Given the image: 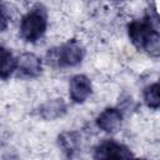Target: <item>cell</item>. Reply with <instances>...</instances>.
<instances>
[{
  "instance_id": "obj_1",
  "label": "cell",
  "mask_w": 160,
  "mask_h": 160,
  "mask_svg": "<svg viewBox=\"0 0 160 160\" xmlns=\"http://www.w3.org/2000/svg\"><path fill=\"white\" fill-rule=\"evenodd\" d=\"M128 35L131 44L138 50L146 51L150 56L158 58L160 54V35L158 24H154L151 16L141 20H134L128 25Z\"/></svg>"
},
{
  "instance_id": "obj_2",
  "label": "cell",
  "mask_w": 160,
  "mask_h": 160,
  "mask_svg": "<svg viewBox=\"0 0 160 160\" xmlns=\"http://www.w3.org/2000/svg\"><path fill=\"white\" fill-rule=\"evenodd\" d=\"M48 15L44 8L36 6L30 10L20 22V36L28 42H35L46 31Z\"/></svg>"
},
{
  "instance_id": "obj_3",
  "label": "cell",
  "mask_w": 160,
  "mask_h": 160,
  "mask_svg": "<svg viewBox=\"0 0 160 160\" xmlns=\"http://www.w3.org/2000/svg\"><path fill=\"white\" fill-rule=\"evenodd\" d=\"M85 55L84 48L76 40H69L58 49H51L48 52V61L60 68L78 66Z\"/></svg>"
},
{
  "instance_id": "obj_4",
  "label": "cell",
  "mask_w": 160,
  "mask_h": 160,
  "mask_svg": "<svg viewBox=\"0 0 160 160\" xmlns=\"http://www.w3.org/2000/svg\"><path fill=\"white\" fill-rule=\"evenodd\" d=\"M134 154L124 144L116 142L114 140H105L95 148V159H129Z\"/></svg>"
},
{
  "instance_id": "obj_5",
  "label": "cell",
  "mask_w": 160,
  "mask_h": 160,
  "mask_svg": "<svg viewBox=\"0 0 160 160\" xmlns=\"http://www.w3.org/2000/svg\"><path fill=\"white\" fill-rule=\"evenodd\" d=\"M92 91V85L86 75L78 74L71 78L69 84V96L75 104H82Z\"/></svg>"
},
{
  "instance_id": "obj_6",
  "label": "cell",
  "mask_w": 160,
  "mask_h": 160,
  "mask_svg": "<svg viewBox=\"0 0 160 160\" xmlns=\"http://www.w3.org/2000/svg\"><path fill=\"white\" fill-rule=\"evenodd\" d=\"M18 75L24 79H34L38 78L42 71V64L40 58L35 54L25 52L18 59L16 64Z\"/></svg>"
},
{
  "instance_id": "obj_7",
  "label": "cell",
  "mask_w": 160,
  "mask_h": 160,
  "mask_svg": "<svg viewBox=\"0 0 160 160\" xmlns=\"http://www.w3.org/2000/svg\"><path fill=\"white\" fill-rule=\"evenodd\" d=\"M122 121V112L116 108H106L96 118V125L100 130L112 134L116 132Z\"/></svg>"
},
{
  "instance_id": "obj_8",
  "label": "cell",
  "mask_w": 160,
  "mask_h": 160,
  "mask_svg": "<svg viewBox=\"0 0 160 160\" xmlns=\"http://www.w3.org/2000/svg\"><path fill=\"white\" fill-rule=\"evenodd\" d=\"M66 104L61 98L52 99L40 105L38 114L44 120H55L66 114Z\"/></svg>"
},
{
  "instance_id": "obj_9",
  "label": "cell",
  "mask_w": 160,
  "mask_h": 160,
  "mask_svg": "<svg viewBox=\"0 0 160 160\" xmlns=\"http://www.w3.org/2000/svg\"><path fill=\"white\" fill-rule=\"evenodd\" d=\"M59 146L61 148L62 152L68 158H72L81 146V138L80 134L76 131H65L59 135L58 138Z\"/></svg>"
},
{
  "instance_id": "obj_10",
  "label": "cell",
  "mask_w": 160,
  "mask_h": 160,
  "mask_svg": "<svg viewBox=\"0 0 160 160\" xmlns=\"http://www.w3.org/2000/svg\"><path fill=\"white\" fill-rule=\"evenodd\" d=\"M16 64L18 60L14 58L12 52L6 48L0 46V79H9L16 70Z\"/></svg>"
},
{
  "instance_id": "obj_11",
  "label": "cell",
  "mask_w": 160,
  "mask_h": 160,
  "mask_svg": "<svg viewBox=\"0 0 160 160\" xmlns=\"http://www.w3.org/2000/svg\"><path fill=\"white\" fill-rule=\"evenodd\" d=\"M144 101L148 108L152 110H158L160 106V98H159V84L154 82L145 88L144 90Z\"/></svg>"
},
{
  "instance_id": "obj_12",
  "label": "cell",
  "mask_w": 160,
  "mask_h": 160,
  "mask_svg": "<svg viewBox=\"0 0 160 160\" xmlns=\"http://www.w3.org/2000/svg\"><path fill=\"white\" fill-rule=\"evenodd\" d=\"M8 25H9V15H8V11L0 4V31L5 30L8 28Z\"/></svg>"
},
{
  "instance_id": "obj_13",
  "label": "cell",
  "mask_w": 160,
  "mask_h": 160,
  "mask_svg": "<svg viewBox=\"0 0 160 160\" xmlns=\"http://www.w3.org/2000/svg\"><path fill=\"white\" fill-rule=\"evenodd\" d=\"M114 1H118V2H122V1H128V0H114Z\"/></svg>"
}]
</instances>
